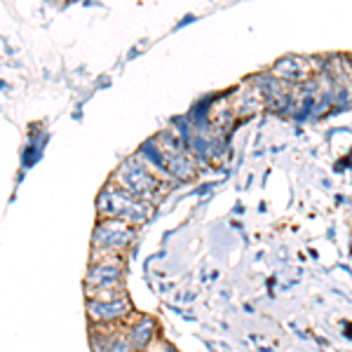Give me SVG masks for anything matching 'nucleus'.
Wrapping results in <instances>:
<instances>
[{
  "instance_id": "f257e3e1",
  "label": "nucleus",
  "mask_w": 352,
  "mask_h": 352,
  "mask_svg": "<svg viewBox=\"0 0 352 352\" xmlns=\"http://www.w3.org/2000/svg\"><path fill=\"white\" fill-rule=\"evenodd\" d=\"M124 275H127V254H92L85 275V296L89 300L127 296Z\"/></svg>"
},
{
  "instance_id": "f03ea898",
  "label": "nucleus",
  "mask_w": 352,
  "mask_h": 352,
  "mask_svg": "<svg viewBox=\"0 0 352 352\" xmlns=\"http://www.w3.org/2000/svg\"><path fill=\"white\" fill-rule=\"evenodd\" d=\"M113 184L120 186L122 190L132 192V195L141 197V200L157 204L167 195V190L172 188L169 181H164L162 176H157L144 160H139L136 155L127 157L120 162V167L113 174Z\"/></svg>"
},
{
  "instance_id": "7ed1b4c3",
  "label": "nucleus",
  "mask_w": 352,
  "mask_h": 352,
  "mask_svg": "<svg viewBox=\"0 0 352 352\" xmlns=\"http://www.w3.org/2000/svg\"><path fill=\"white\" fill-rule=\"evenodd\" d=\"M96 212H99V219H120L132 226H144L146 221H151L155 204L122 190L120 186L111 181L101 188L99 197H96Z\"/></svg>"
},
{
  "instance_id": "20e7f679",
  "label": "nucleus",
  "mask_w": 352,
  "mask_h": 352,
  "mask_svg": "<svg viewBox=\"0 0 352 352\" xmlns=\"http://www.w3.org/2000/svg\"><path fill=\"white\" fill-rule=\"evenodd\" d=\"M139 226L120 219H99L92 232V254H127L136 242Z\"/></svg>"
},
{
  "instance_id": "39448f33",
  "label": "nucleus",
  "mask_w": 352,
  "mask_h": 352,
  "mask_svg": "<svg viewBox=\"0 0 352 352\" xmlns=\"http://www.w3.org/2000/svg\"><path fill=\"white\" fill-rule=\"evenodd\" d=\"M134 315L129 296H120L113 300H89L87 298V317L89 324H124Z\"/></svg>"
},
{
  "instance_id": "423d86ee",
  "label": "nucleus",
  "mask_w": 352,
  "mask_h": 352,
  "mask_svg": "<svg viewBox=\"0 0 352 352\" xmlns=\"http://www.w3.org/2000/svg\"><path fill=\"white\" fill-rule=\"evenodd\" d=\"M92 352H136L122 324H92Z\"/></svg>"
},
{
  "instance_id": "0eeeda50",
  "label": "nucleus",
  "mask_w": 352,
  "mask_h": 352,
  "mask_svg": "<svg viewBox=\"0 0 352 352\" xmlns=\"http://www.w3.org/2000/svg\"><path fill=\"white\" fill-rule=\"evenodd\" d=\"M122 327H124V331H127V336L132 340L136 352H144L146 348H151L153 340H155L157 324H155V320H151V317H146V315H136L134 312Z\"/></svg>"
},
{
  "instance_id": "6e6552de",
  "label": "nucleus",
  "mask_w": 352,
  "mask_h": 352,
  "mask_svg": "<svg viewBox=\"0 0 352 352\" xmlns=\"http://www.w3.org/2000/svg\"><path fill=\"white\" fill-rule=\"evenodd\" d=\"M280 80H287V82H300L310 76V66L305 59H298V56H287V59H280L272 68Z\"/></svg>"
}]
</instances>
